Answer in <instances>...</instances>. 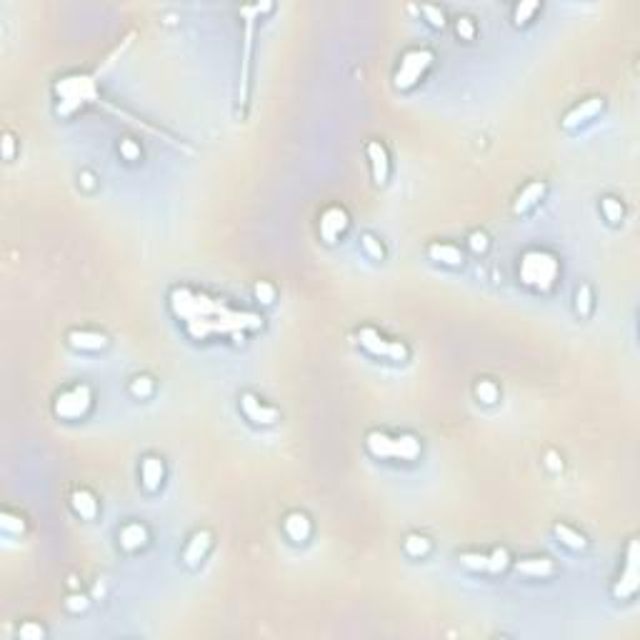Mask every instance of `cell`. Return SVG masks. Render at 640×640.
<instances>
[{"label":"cell","instance_id":"ffe728a7","mask_svg":"<svg viewBox=\"0 0 640 640\" xmlns=\"http://www.w3.org/2000/svg\"><path fill=\"white\" fill-rule=\"evenodd\" d=\"M71 505L83 520H95V515H98V498H95L88 488H78V490H73Z\"/></svg>","mask_w":640,"mask_h":640},{"label":"cell","instance_id":"7a4b0ae2","mask_svg":"<svg viewBox=\"0 0 640 640\" xmlns=\"http://www.w3.org/2000/svg\"><path fill=\"white\" fill-rule=\"evenodd\" d=\"M518 273H520L523 285L545 293V290H550L553 285H555V280H558L560 263H558V258L548 250H528V253H523V258H520Z\"/></svg>","mask_w":640,"mask_h":640},{"label":"cell","instance_id":"30bf717a","mask_svg":"<svg viewBox=\"0 0 640 640\" xmlns=\"http://www.w3.org/2000/svg\"><path fill=\"white\" fill-rule=\"evenodd\" d=\"M366 153L368 160H370V170H373V181L375 186H385L390 176V158H388V150L380 140H370L366 145Z\"/></svg>","mask_w":640,"mask_h":640},{"label":"cell","instance_id":"ba28073f","mask_svg":"<svg viewBox=\"0 0 640 640\" xmlns=\"http://www.w3.org/2000/svg\"><path fill=\"white\" fill-rule=\"evenodd\" d=\"M638 541H630L628 543V555H625V568L620 573V580L615 583L613 588V596L620 598V600H628V598L635 596L638 591Z\"/></svg>","mask_w":640,"mask_h":640},{"label":"cell","instance_id":"52a82bcc","mask_svg":"<svg viewBox=\"0 0 640 640\" xmlns=\"http://www.w3.org/2000/svg\"><path fill=\"white\" fill-rule=\"evenodd\" d=\"M358 343H361L370 356H378V358H388V361H395V363L408 358L405 343H400V340H385L375 328L358 330Z\"/></svg>","mask_w":640,"mask_h":640},{"label":"cell","instance_id":"1f68e13d","mask_svg":"<svg viewBox=\"0 0 640 640\" xmlns=\"http://www.w3.org/2000/svg\"><path fill=\"white\" fill-rule=\"evenodd\" d=\"M458 560L468 570H488V555L483 553H460Z\"/></svg>","mask_w":640,"mask_h":640},{"label":"cell","instance_id":"6da1fadb","mask_svg":"<svg viewBox=\"0 0 640 640\" xmlns=\"http://www.w3.org/2000/svg\"><path fill=\"white\" fill-rule=\"evenodd\" d=\"M170 308L186 323L188 335L203 340L208 335H233L236 343L243 340V330H258L263 318L246 310H230L205 293H193L188 288L170 290Z\"/></svg>","mask_w":640,"mask_h":640},{"label":"cell","instance_id":"5b68a950","mask_svg":"<svg viewBox=\"0 0 640 640\" xmlns=\"http://www.w3.org/2000/svg\"><path fill=\"white\" fill-rule=\"evenodd\" d=\"M433 50L428 48H413L408 53H403L400 58V66L395 71V88L398 90H411L423 76L425 71L433 66Z\"/></svg>","mask_w":640,"mask_h":640},{"label":"cell","instance_id":"8fae6325","mask_svg":"<svg viewBox=\"0 0 640 640\" xmlns=\"http://www.w3.org/2000/svg\"><path fill=\"white\" fill-rule=\"evenodd\" d=\"M345 228H348V213L340 205H330V208L323 210V215H320V238L325 243H335Z\"/></svg>","mask_w":640,"mask_h":640},{"label":"cell","instance_id":"d4e9b609","mask_svg":"<svg viewBox=\"0 0 640 640\" xmlns=\"http://www.w3.org/2000/svg\"><path fill=\"white\" fill-rule=\"evenodd\" d=\"M600 210H603V215H605V220L610 225H618L620 220H623V215H625L623 203H620L618 198H613V195L603 198V200H600Z\"/></svg>","mask_w":640,"mask_h":640},{"label":"cell","instance_id":"4316f807","mask_svg":"<svg viewBox=\"0 0 640 640\" xmlns=\"http://www.w3.org/2000/svg\"><path fill=\"white\" fill-rule=\"evenodd\" d=\"M476 398L481 400L483 405L498 403V398H500L498 385L493 383V380H478V383H476Z\"/></svg>","mask_w":640,"mask_h":640},{"label":"cell","instance_id":"3957f363","mask_svg":"<svg viewBox=\"0 0 640 640\" xmlns=\"http://www.w3.org/2000/svg\"><path fill=\"white\" fill-rule=\"evenodd\" d=\"M55 95H58V115H73L80 105L90 103L98 98L93 76H66L55 83Z\"/></svg>","mask_w":640,"mask_h":640},{"label":"cell","instance_id":"74e56055","mask_svg":"<svg viewBox=\"0 0 640 640\" xmlns=\"http://www.w3.org/2000/svg\"><path fill=\"white\" fill-rule=\"evenodd\" d=\"M118 150H121V155L126 160H138V158H140V145H138L133 138H123L121 145H118Z\"/></svg>","mask_w":640,"mask_h":640},{"label":"cell","instance_id":"4dcf8cb0","mask_svg":"<svg viewBox=\"0 0 640 640\" xmlns=\"http://www.w3.org/2000/svg\"><path fill=\"white\" fill-rule=\"evenodd\" d=\"M361 246H363V250H366L368 255L373 258V260H385V248H383V243L378 241L375 236L366 233V236L361 238Z\"/></svg>","mask_w":640,"mask_h":640},{"label":"cell","instance_id":"f546056e","mask_svg":"<svg viewBox=\"0 0 640 640\" xmlns=\"http://www.w3.org/2000/svg\"><path fill=\"white\" fill-rule=\"evenodd\" d=\"M510 565V553L505 548H495V550L488 555V573H500Z\"/></svg>","mask_w":640,"mask_h":640},{"label":"cell","instance_id":"d590c367","mask_svg":"<svg viewBox=\"0 0 640 640\" xmlns=\"http://www.w3.org/2000/svg\"><path fill=\"white\" fill-rule=\"evenodd\" d=\"M421 13L428 18L433 28H445V13L440 6H421Z\"/></svg>","mask_w":640,"mask_h":640},{"label":"cell","instance_id":"2e32d148","mask_svg":"<svg viewBox=\"0 0 640 640\" xmlns=\"http://www.w3.org/2000/svg\"><path fill=\"white\" fill-rule=\"evenodd\" d=\"M283 531H285V536H288L293 543H306L308 538H310L313 526H310V520H308L306 513H301V510H293V513L285 515Z\"/></svg>","mask_w":640,"mask_h":640},{"label":"cell","instance_id":"7c38bea8","mask_svg":"<svg viewBox=\"0 0 640 640\" xmlns=\"http://www.w3.org/2000/svg\"><path fill=\"white\" fill-rule=\"evenodd\" d=\"M210 545H213V533L210 531H198L195 536L188 541L186 550H183V560L188 568H195L205 555H208Z\"/></svg>","mask_w":640,"mask_h":640},{"label":"cell","instance_id":"44dd1931","mask_svg":"<svg viewBox=\"0 0 640 640\" xmlns=\"http://www.w3.org/2000/svg\"><path fill=\"white\" fill-rule=\"evenodd\" d=\"M543 195H545V183H543V181H533L531 186L523 188V193L515 198L513 210H515V213H526V210H531Z\"/></svg>","mask_w":640,"mask_h":640},{"label":"cell","instance_id":"9c48e42d","mask_svg":"<svg viewBox=\"0 0 640 640\" xmlns=\"http://www.w3.org/2000/svg\"><path fill=\"white\" fill-rule=\"evenodd\" d=\"M241 408L246 413V418L255 425H273L278 421V411L273 405H265L255 398L253 393H243L241 395Z\"/></svg>","mask_w":640,"mask_h":640},{"label":"cell","instance_id":"603a6c76","mask_svg":"<svg viewBox=\"0 0 640 640\" xmlns=\"http://www.w3.org/2000/svg\"><path fill=\"white\" fill-rule=\"evenodd\" d=\"M553 533H555V538H558L565 548H570V550H583V548L588 545L586 536L573 531V528L565 526V523H555V526H553Z\"/></svg>","mask_w":640,"mask_h":640},{"label":"cell","instance_id":"e575fe53","mask_svg":"<svg viewBox=\"0 0 640 640\" xmlns=\"http://www.w3.org/2000/svg\"><path fill=\"white\" fill-rule=\"evenodd\" d=\"M455 33H458V38H463V40L476 38V23H473V18H468V16L455 18Z\"/></svg>","mask_w":640,"mask_h":640},{"label":"cell","instance_id":"8d00e7d4","mask_svg":"<svg viewBox=\"0 0 640 640\" xmlns=\"http://www.w3.org/2000/svg\"><path fill=\"white\" fill-rule=\"evenodd\" d=\"M253 293H255L258 303H263V306H270V303L275 301V288L270 283H265V280H260V283L253 288Z\"/></svg>","mask_w":640,"mask_h":640},{"label":"cell","instance_id":"f35d334b","mask_svg":"<svg viewBox=\"0 0 640 640\" xmlns=\"http://www.w3.org/2000/svg\"><path fill=\"white\" fill-rule=\"evenodd\" d=\"M468 246H471L473 253H485L488 246H490V241H488V236L483 230H476V233H471V238H468Z\"/></svg>","mask_w":640,"mask_h":640},{"label":"cell","instance_id":"5bb4252c","mask_svg":"<svg viewBox=\"0 0 640 640\" xmlns=\"http://www.w3.org/2000/svg\"><path fill=\"white\" fill-rule=\"evenodd\" d=\"M243 13H246V50H243V71H241V105L248 100V71H250V53H253V25H255L253 6L243 8Z\"/></svg>","mask_w":640,"mask_h":640},{"label":"cell","instance_id":"836d02e7","mask_svg":"<svg viewBox=\"0 0 640 640\" xmlns=\"http://www.w3.org/2000/svg\"><path fill=\"white\" fill-rule=\"evenodd\" d=\"M18 638H20V640H43L45 638V628L40 623L28 620V623H23L20 628H18Z\"/></svg>","mask_w":640,"mask_h":640},{"label":"cell","instance_id":"277c9868","mask_svg":"<svg viewBox=\"0 0 640 640\" xmlns=\"http://www.w3.org/2000/svg\"><path fill=\"white\" fill-rule=\"evenodd\" d=\"M366 448L373 458H395V460H416L421 455V440L411 433L403 435H388V433L370 430L366 438Z\"/></svg>","mask_w":640,"mask_h":640},{"label":"cell","instance_id":"d6986e66","mask_svg":"<svg viewBox=\"0 0 640 640\" xmlns=\"http://www.w3.org/2000/svg\"><path fill=\"white\" fill-rule=\"evenodd\" d=\"M118 541H121V548L128 553L133 550H140L145 543H148V528L143 523H126L118 533Z\"/></svg>","mask_w":640,"mask_h":640},{"label":"cell","instance_id":"ab89813d","mask_svg":"<svg viewBox=\"0 0 640 640\" xmlns=\"http://www.w3.org/2000/svg\"><path fill=\"white\" fill-rule=\"evenodd\" d=\"M66 608L71 610V613H78V610H85L88 608V598L85 596H71L66 600Z\"/></svg>","mask_w":640,"mask_h":640},{"label":"cell","instance_id":"484cf974","mask_svg":"<svg viewBox=\"0 0 640 640\" xmlns=\"http://www.w3.org/2000/svg\"><path fill=\"white\" fill-rule=\"evenodd\" d=\"M538 11H541V3H538V0H523V3H518V6L513 8V23L515 25H528L531 18L536 16Z\"/></svg>","mask_w":640,"mask_h":640},{"label":"cell","instance_id":"e0dca14e","mask_svg":"<svg viewBox=\"0 0 640 640\" xmlns=\"http://www.w3.org/2000/svg\"><path fill=\"white\" fill-rule=\"evenodd\" d=\"M68 345L76 348V351H103L108 345V338L103 333H95V330H71L68 333Z\"/></svg>","mask_w":640,"mask_h":640},{"label":"cell","instance_id":"4fadbf2b","mask_svg":"<svg viewBox=\"0 0 640 640\" xmlns=\"http://www.w3.org/2000/svg\"><path fill=\"white\" fill-rule=\"evenodd\" d=\"M600 110H603V98H588V100H583V103L575 105V108L563 118V128L573 131V128H578V126H583V123L593 121V118H596Z\"/></svg>","mask_w":640,"mask_h":640},{"label":"cell","instance_id":"cb8c5ba5","mask_svg":"<svg viewBox=\"0 0 640 640\" xmlns=\"http://www.w3.org/2000/svg\"><path fill=\"white\" fill-rule=\"evenodd\" d=\"M403 550L411 555V558H423V555H428L430 553V541H428L425 536H418V533H413V536H408L403 541Z\"/></svg>","mask_w":640,"mask_h":640},{"label":"cell","instance_id":"b9f144b4","mask_svg":"<svg viewBox=\"0 0 640 640\" xmlns=\"http://www.w3.org/2000/svg\"><path fill=\"white\" fill-rule=\"evenodd\" d=\"M80 181H83V186L88 188V191H90V188H93V176H90V173H83V176H80Z\"/></svg>","mask_w":640,"mask_h":640},{"label":"cell","instance_id":"7bdbcfd3","mask_svg":"<svg viewBox=\"0 0 640 640\" xmlns=\"http://www.w3.org/2000/svg\"><path fill=\"white\" fill-rule=\"evenodd\" d=\"M548 465H550V468H560V465H563V463H558V458H555V455H553V453H548Z\"/></svg>","mask_w":640,"mask_h":640},{"label":"cell","instance_id":"8992f818","mask_svg":"<svg viewBox=\"0 0 640 640\" xmlns=\"http://www.w3.org/2000/svg\"><path fill=\"white\" fill-rule=\"evenodd\" d=\"M90 405H93V393H90L88 385L80 383L55 395L53 413L63 421H78L90 411Z\"/></svg>","mask_w":640,"mask_h":640},{"label":"cell","instance_id":"83f0119b","mask_svg":"<svg viewBox=\"0 0 640 640\" xmlns=\"http://www.w3.org/2000/svg\"><path fill=\"white\" fill-rule=\"evenodd\" d=\"M153 390H155L153 378H148V375H135V378L131 380V395H133V398L145 400V398H150V395H153Z\"/></svg>","mask_w":640,"mask_h":640},{"label":"cell","instance_id":"60d3db41","mask_svg":"<svg viewBox=\"0 0 640 640\" xmlns=\"http://www.w3.org/2000/svg\"><path fill=\"white\" fill-rule=\"evenodd\" d=\"M3 158L6 160L16 158V138L11 133H3Z\"/></svg>","mask_w":640,"mask_h":640},{"label":"cell","instance_id":"d6a6232c","mask_svg":"<svg viewBox=\"0 0 640 640\" xmlns=\"http://www.w3.org/2000/svg\"><path fill=\"white\" fill-rule=\"evenodd\" d=\"M0 528L6 533H23L25 531V523H23L20 515L11 513V510H3V513H0Z\"/></svg>","mask_w":640,"mask_h":640},{"label":"cell","instance_id":"ac0fdd59","mask_svg":"<svg viewBox=\"0 0 640 640\" xmlns=\"http://www.w3.org/2000/svg\"><path fill=\"white\" fill-rule=\"evenodd\" d=\"M428 258L435 260V263L450 265V268H458V265H463V260H465L463 250H460L458 246H453V243H430V246H428Z\"/></svg>","mask_w":640,"mask_h":640},{"label":"cell","instance_id":"9a60e30c","mask_svg":"<svg viewBox=\"0 0 640 640\" xmlns=\"http://www.w3.org/2000/svg\"><path fill=\"white\" fill-rule=\"evenodd\" d=\"M163 478H165V465L160 458H155V455H145L140 463V481H143V488L150 493H155L160 485H163Z\"/></svg>","mask_w":640,"mask_h":640},{"label":"cell","instance_id":"f1b7e54d","mask_svg":"<svg viewBox=\"0 0 640 640\" xmlns=\"http://www.w3.org/2000/svg\"><path fill=\"white\" fill-rule=\"evenodd\" d=\"M593 310V293L588 285H580L578 293H575V313H578L580 318H588Z\"/></svg>","mask_w":640,"mask_h":640},{"label":"cell","instance_id":"7402d4cb","mask_svg":"<svg viewBox=\"0 0 640 640\" xmlns=\"http://www.w3.org/2000/svg\"><path fill=\"white\" fill-rule=\"evenodd\" d=\"M515 568L523 575H531V578H545V575H550L555 570L550 558H523L515 563Z\"/></svg>","mask_w":640,"mask_h":640}]
</instances>
